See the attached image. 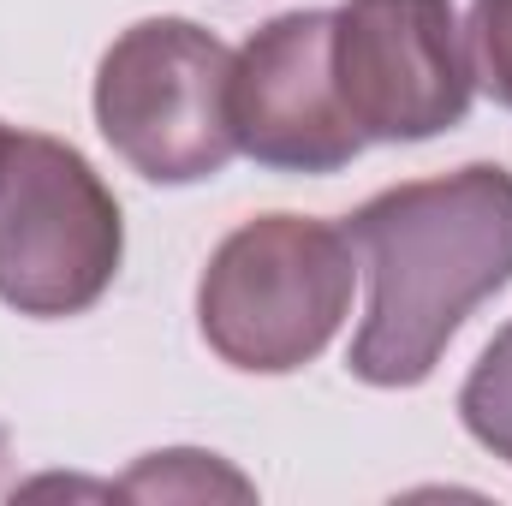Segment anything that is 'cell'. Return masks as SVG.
Returning <instances> with one entry per match:
<instances>
[{
    "instance_id": "1",
    "label": "cell",
    "mask_w": 512,
    "mask_h": 506,
    "mask_svg": "<svg viewBox=\"0 0 512 506\" xmlns=\"http://www.w3.org/2000/svg\"><path fill=\"white\" fill-rule=\"evenodd\" d=\"M346 239L370 274L346 370L364 387H423L465 316L512 286V173L471 161L387 185L346 215Z\"/></svg>"
},
{
    "instance_id": "2",
    "label": "cell",
    "mask_w": 512,
    "mask_h": 506,
    "mask_svg": "<svg viewBox=\"0 0 512 506\" xmlns=\"http://www.w3.org/2000/svg\"><path fill=\"white\" fill-rule=\"evenodd\" d=\"M358 251L346 227L310 215H256L233 227L197 280L203 346L245 376H292L328 352L352 316Z\"/></svg>"
},
{
    "instance_id": "3",
    "label": "cell",
    "mask_w": 512,
    "mask_h": 506,
    "mask_svg": "<svg viewBox=\"0 0 512 506\" xmlns=\"http://www.w3.org/2000/svg\"><path fill=\"white\" fill-rule=\"evenodd\" d=\"M126 256L120 197L60 137H0V304L36 322L102 304Z\"/></svg>"
},
{
    "instance_id": "4",
    "label": "cell",
    "mask_w": 512,
    "mask_h": 506,
    "mask_svg": "<svg viewBox=\"0 0 512 506\" xmlns=\"http://www.w3.org/2000/svg\"><path fill=\"white\" fill-rule=\"evenodd\" d=\"M233 48L191 18H137L96 66V126L149 185H203L239 143L227 120Z\"/></svg>"
},
{
    "instance_id": "5",
    "label": "cell",
    "mask_w": 512,
    "mask_h": 506,
    "mask_svg": "<svg viewBox=\"0 0 512 506\" xmlns=\"http://www.w3.org/2000/svg\"><path fill=\"white\" fill-rule=\"evenodd\" d=\"M328 60L364 143L441 137L477 96L453 0H340Z\"/></svg>"
},
{
    "instance_id": "6",
    "label": "cell",
    "mask_w": 512,
    "mask_h": 506,
    "mask_svg": "<svg viewBox=\"0 0 512 506\" xmlns=\"http://www.w3.org/2000/svg\"><path fill=\"white\" fill-rule=\"evenodd\" d=\"M328 36L334 12L304 6L268 18L262 30H251L245 48H233V84H227L233 143L268 173H340L364 149L334 84Z\"/></svg>"
},
{
    "instance_id": "7",
    "label": "cell",
    "mask_w": 512,
    "mask_h": 506,
    "mask_svg": "<svg viewBox=\"0 0 512 506\" xmlns=\"http://www.w3.org/2000/svg\"><path fill=\"white\" fill-rule=\"evenodd\" d=\"M114 495H137V501H215V495H233V501H251L256 489L251 477H239L215 453L167 447V453L137 459V471L114 483Z\"/></svg>"
},
{
    "instance_id": "8",
    "label": "cell",
    "mask_w": 512,
    "mask_h": 506,
    "mask_svg": "<svg viewBox=\"0 0 512 506\" xmlns=\"http://www.w3.org/2000/svg\"><path fill=\"white\" fill-rule=\"evenodd\" d=\"M459 423L471 429V441L483 453H495L501 465H512V322L471 364V376L459 387Z\"/></svg>"
},
{
    "instance_id": "9",
    "label": "cell",
    "mask_w": 512,
    "mask_h": 506,
    "mask_svg": "<svg viewBox=\"0 0 512 506\" xmlns=\"http://www.w3.org/2000/svg\"><path fill=\"white\" fill-rule=\"evenodd\" d=\"M465 54H471L477 90L512 114V0H471Z\"/></svg>"
},
{
    "instance_id": "10",
    "label": "cell",
    "mask_w": 512,
    "mask_h": 506,
    "mask_svg": "<svg viewBox=\"0 0 512 506\" xmlns=\"http://www.w3.org/2000/svg\"><path fill=\"white\" fill-rule=\"evenodd\" d=\"M6 459H12V447H6V429H0V471H6Z\"/></svg>"
},
{
    "instance_id": "11",
    "label": "cell",
    "mask_w": 512,
    "mask_h": 506,
    "mask_svg": "<svg viewBox=\"0 0 512 506\" xmlns=\"http://www.w3.org/2000/svg\"><path fill=\"white\" fill-rule=\"evenodd\" d=\"M0 137H6V126H0Z\"/></svg>"
}]
</instances>
